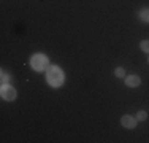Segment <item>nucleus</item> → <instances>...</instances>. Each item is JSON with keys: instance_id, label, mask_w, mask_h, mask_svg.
<instances>
[{"instance_id": "nucleus-1", "label": "nucleus", "mask_w": 149, "mask_h": 143, "mask_svg": "<svg viewBox=\"0 0 149 143\" xmlns=\"http://www.w3.org/2000/svg\"><path fill=\"white\" fill-rule=\"evenodd\" d=\"M46 80L48 83L52 86V88H59V86L63 84V80H65V75H63V70L60 67L51 65L48 69V73H46Z\"/></svg>"}, {"instance_id": "nucleus-2", "label": "nucleus", "mask_w": 149, "mask_h": 143, "mask_svg": "<svg viewBox=\"0 0 149 143\" xmlns=\"http://www.w3.org/2000/svg\"><path fill=\"white\" fill-rule=\"evenodd\" d=\"M48 57L43 56V54H35V56H32V59H30V65H32V69H35L37 72H43L48 69Z\"/></svg>"}, {"instance_id": "nucleus-3", "label": "nucleus", "mask_w": 149, "mask_h": 143, "mask_svg": "<svg viewBox=\"0 0 149 143\" xmlns=\"http://www.w3.org/2000/svg\"><path fill=\"white\" fill-rule=\"evenodd\" d=\"M0 92H2V97L5 99V100H15L16 99V91H15V88H11V86H8V84H3L2 86V89H0Z\"/></svg>"}, {"instance_id": "nucleus-4", "label": "nucleus", "mask_w": 149, "mask_h": 143, "mask_svg": "<svg viewBox=\"0 0 149 143\" xmlns=\"http://www.w3.org/2000/svg\"><path fill=\"white\" fill-rule=\"evenodd\" d=\"M120 124L125 129H133V127H136V119L132 116H124L122 119H120Z\"/></svg>"}, {"instance_id": "nucleus-5", "label": "nucleus", "mask_w": 149, "mask_h": 143, "mask_svg": "<svg viewBox=\"0 0 149 143\" xmlns=\"http://www.w3.org/2000/svg\"><path fill=\"white\" fill-rule=\"evenodd\" d=\"M141 80L140 76H136V75H132V76H127L125 78V84L129 86V88H136V86H140Z\"/></svg>"}, {"instance_id": "nucleus-6", "label": "nucleus", "mask_w": 149, "mask_h": 143, "mask_svg": "<svg viewBox=\"0 0 149 143\" xmlns=\"http://www.w3.org/2000/svg\"><path fill=\"white\" fill-rule=\"evenodd\" d=\"M138 16H140V19H141V21H144V22H149V8H143V10H140Z\"/></svg>"}, {"instance_id": "nucleus-7", "label": "nucleus", "mask_w": 149, "mask_h": 143, "mask_svg": "<svg viewBox=\"0 0 149 143\" xmlns=\"http://www.w3.org/2000/svg\"><path fill=\"white\" fill-rule=\"evenodd\" d=\"M148 118V113L144 111V110H141V111H138V114H136V119H140V121H144Z\"/></svg>"}, {"instance_id": "nucleus-8", "label": "nucleus", "mask_w": 149, "mask_h": 143, "mask_svg": "<svg viewBox=\"0 0 149 143\" xmlns=\"http://www.w3.org/2000/svg\"><path fill=\"white\" fill-rule=\"evenodd\" d=\"M114 75L118 78H124V75H125V72H124V69L122 67H118V69H116V72H114Z\"/></svg>"}, {"instance_id": "nucleus-9", "label": "nucleus", "mask_w": 149, "mask_h": 143, "mask_svg": "<svg viewBox=\"0 0 149 143\" xmlns=\"http://www.w3.org/2000/svg\"><path fill=\"white\" fill-rule=\"evenodd\" d=\"M140 46H141V49H143L144 53H148V54H149V41H148V40H146V41H141Z\"/></svg>"}, {"instance_id": "nucleus-10", "label": "nucleus", "mask_w": 149, "mask_h": 143, "mask_svg": "<svg viewBox=\"0 0 149 143\" xmlns=\"http://www.w3.org/2000/svg\"><path fill=\"white\" fill-rule=\"evenodd\" d=\"M8 80H10V76L5 73V72H2V83L6 84V83H8Z\"/></svg>"}]
</instances>
